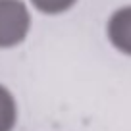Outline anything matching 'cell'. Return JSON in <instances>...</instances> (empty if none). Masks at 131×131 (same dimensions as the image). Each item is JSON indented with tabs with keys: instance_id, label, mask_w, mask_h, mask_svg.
I'll list each match as a JSON object with an SVG mask.
<instances>
[{
	"instance_id": "obj_4",
	"label": "cell",
	"mask_w": 131,
	"mask_h": 131,
	"mask_svg": "<svg viewBox=\"0 0 131 131\" xmlns=\"http://www.w3.org/2000/svg\"><path fill=\"white\" fill-rule=\"evenodd\" d=\"M33 12H39L46 17H56L70 12L79 0H25Z\"/></svg>"
},
{
	"instance_id": "obj_1",
	"label": "cell",
	"mask_w": 131,
	"mask_h": 131,
	"mask_svg": "<svg viewBox=\"0 0 131 131\" xmlns=\"http://www.w3.org/2000/svg\"><path fill=\"white\" fill-rule=\"evenodd\" d=\"M33 10L25 0H0V50H14L27 41Z\"/></svg>"
},
{
	"instance_id": "obj_3",
	"label": "cell",
	"mask_w": 131,
	"mask_h": 131,
	"mask_svg": "<svg viewBox=\"0 0 131 131\" xmlns=\"http://www.w3.org/2000/svg\"><path fill=\"white\" fill-rule=\"evenodd\" d=\"M19 119V106H17L16 94L0 83V131H14Z\"/></svg>"
},
{
	"instance_id": "obj_2",
	"label": "cell",
	"mask_w": 131,
	"mask_h": 131,
	"mask_svg": "<svg viewBox=\"0 0 131 131\" xmlns=\"http://www.w3.org/2000/svg\"><path fill=\"white\" fill-rule=\"evenodd\" d=\"M106 39L118 52L131 56V4L110 14L106 21Z\"/></svg>"
}]
</instances>
